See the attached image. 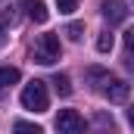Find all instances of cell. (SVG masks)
<instances>
[{"mask_svg":"<svg viewBox=\"0 0 134 134\" xmlns=\"http://www.w3.org/2000/svg\"><path fill=\"white\" fill-rule=\"evenodd\" d=\"M13 131H16V134H44V131H41V125H31V122H16Z\"/></svg>","mask_w":134,"mask_h":134,"instance_id":"cell-10","label":"cell"},{"mask_svg":"<svg viewBox=\"0 0 134 134\" xmlns=\"http://www.w3.org/2000/svg\"><path fill=\"white\" fill-rule=\"evenodd\" d=\"M50 84L56 87V94H59V97H69V94H72V84H69V75H59V72H56Z\"/></svg>","mask_w":134,"mask_h":134,"instance_id":"cell-9","label":"cell"},{"mask_svg":"<svg viewBox=\"0 0 134 134\" xmlns=\"http://www.w3.org/2000/svg\"><path fill=\"white\" fill-rule=\"evenodd\" d=\"M84 128H87V122L75 109H59V115H56V131L59 134H81Z\"/></svg>","mask_w":134,"mask_h":134,"instance_id":"cell-3","label":"cell"},{"mask_svg":"<svg viewBox=\"0 0 134 134\" xmlns=\"http://www.w3.org/2000/svg\"><path fill=\"white\" fill-rule=\"evenodd\" d=\"M22 106H25V109H31V112H47V106H50L47 84H44V81H37V78H34L31 84H25V87H22Z\"/></svg>","mask_w":134,"mask_h":134,"instance_id":"cell-2","label":"cell"},{"mask_svg":"<svg viewBox=\"0 0 134 134\" xmlns=\"http://www.w3.org/2000/svg\"><path fill=\"white\" fill-rule=\"evenodd\" d=\"M84 75H87V81H91L97 91H103V87H106V81H109V72H103V69H97V66H91Z\"/></svg>","mask_w":134,"mask_h":134,"instance_id":"cell-7","label":"cell"},{"mask_svg":"<svg viewBox=\"0 0 134 134\" xmlns=\"http://www.w3.org/2000/svg\"><path fill=\"white\" fill-rule=\"evenodd\" d=\"M6 41V25H3V19H0V44Z\"/></svg>","mask_w":134,"mask_h":134,"instance_id":"cell-16","label":"cell"},{"mask_svg":"<svg viewBox=\"0 0 134 134\" xmlns=\"http://www.w3.org/2000/svg\"><path fill=\"white\" fill-rule=\"evenodd\" d=\"M100 13H103V19H106L109 25H122V22L128 19V6H125L122 0H103Z\"/></svg>","mask_w":134,"mask_h":134,"instance_id":"cell-4","label":"cell"},{"mask_svg":"<svg viewBox=\"0 0 134 134\" xmlns=\"http://www.w3.org/2000/svg\"><path fill=\"white\" fill-rule=\"evenodd\" d=\"M19 81V69L16 66H3L0 69V87H13Z\"/></svg>","mask_w":134,"mask_h":134,"instance_id":"cell-8","label":"cell"},{"mask_svg":"<svg viewBox=\"0 0 134 134\" xmlns=\"http://www.w3.org/2000/svg\"><path fill=\"white\" fill-rule=\"evenodd\" d=\"M125 50H128V53H134V28H128V31H125Z\"/></svg>","mask_w":134,"mask_h":134,"instance_id":"cell-15","label":"cell"},{"mask_svg":"<svg viewBox=\"0 0 134 134\" xmlns=\"http://www.w3.org/2000/svg\"><path fill=\"white\" fill-rule=\"evenodd\" d=\"M56 6H59V13H75V9H78V0H56Z\"/></svg>","mask_w":134,"mask_h":134,"instance_id":"cell-14","label":"cell"},{"mask_svg":"<svg viewBox=\"0 0 134 134\" xmlns=\"http://www.w3.org/2000/svg\"><path fill=\"white\" fill-rule=\"evenodd\" d=\"M128 122H131V125H134V106H131V109H128Z\"/></svg>","mask_w":134,"mask_h":134,"instance_id":"cell-17","label":"cell"},{"mask_svg":"<svg viewBox=\"0 0 134 134\" xmlns=\"http://www.w3.org/2000/svg\"><path fill=\"white\" fill-rule=\"evenodd\" d=\"M31 59L41 66H53L59 59V37L56 34H37L31 44Z\"/></svg>","mask_w":134,"mask_h":134,"instance_id":"cell-1","label":"cell"},{"mask_svg":"<svg viewBox=\"0 0 134 134\" xmlns=\"http://www.w3.org/2000/svg\"><path fill=\"white\" fill-rule=\"evenodd\" d=\"M66 34L72 37V41H81V34H84V22H72L66 28Z\"/></svg>","mask_w":134,"mask_h":134,"instance_id":"cell-13","label":"cell"},{"mask_svg":"<svg viewBox=\"0 0 134 134\" xmlns=\"http://www.w3.org/2000/svg\"><path fill=\"white\" fill-rule=\"evenodd\" d=\"M97 50H100V53H109V50H112V34L109 31L97 37Z\"/></svg>","mask_w":134,"mask_h":134,"instance_id":"cell-12","label":"cell"},{"mask_svg":"<svg viewBox=\"0 0 134 134\" xmlns=\"http://www.w3.org/2000/svg\"><path fill=\"white\" fill-rule=\"evenodd\" d=\"M103 94H106V100H112V103H125L131 97V84L128 81H119V78H109L106 87H103Z\"/></svg>","mask_w":134,"mask_h":134,"instance_id":"cell-5","label":"cell"},{"mask_svg":"<svg viewBox=\"0 0 134 134\" xmlns=\"http://www.w3.org/2000/svg\"><path fill=\"white\" fill-rule=\"evenodd\" d=\"M25 13H28V19L31 22H47V6L41 3V0H25Z\"/></svg>","mask_w":134,"mask_h":134,"instance_id":"cell-6","label":"cell"},{"mask_svg":"<svg viewBox=\"0 0 134 134\" xmlns=\"http://www.w3.org/2000/svg\"><path fill=\"white\" fill-rule=\"evenodd\" d=\"M97 125H100L106 134H115V122H112V115H106V112H97Z\"/></svg>","mask_w":134,"mask_h":134,"instance_id":"cell-11","label":"cell"}]
</instances>
